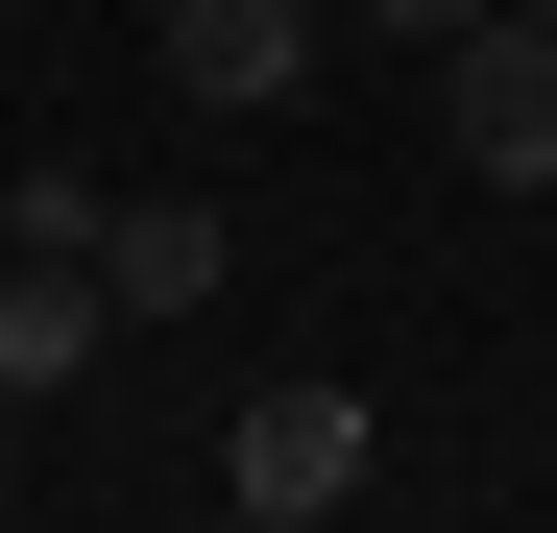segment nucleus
Masks as SVG:
<instances>
[{"instance_id":"nucleus-1","label":"nucleus","mask_w":557,"mask_h":533,"mask_svg":"<svg viewBox=\"0 0 557 533\" xmlns=\"http://www.w3.org/2000/svg\"><path fill=\"white\" fill-rule=\"evenodd\" d=\"M436 146L485 170V195H557V25H509V0H485V25L436 49Z\"/></svg>"},{"instance_id":"nucleus-2","label":"nucleus","mask_w":557,"mask_h":533,"mask_svg":"<svg viewBox=\"0 0 557 533\" xmlns=\"http://www.w3.org/2000/svg\"><path fill=\"white\" fill-rule=\"evenodd\" d=\"M219 509H243V533L363 509V412H339V388H243V412H219Z\"/></svg>"},{"instance_id":"nucleus-3","label":"nucleus","mask_w":557,"mask_h":533,"mask_svg":"<svg viewBox=\"0 0 557 533\" xmlns=\"http://www.w3.org/2000/svg\"><path fill=\"white\" fill-rule=\"evenodd\" d=\"M170 98L195 122H292L315 98V0H170Z\"/></svg>"},{"instance_id":"nucleus-4","label":"nucleus","mask_w":557,"mask_h":533,"mask_svg":"<svg viewBox=\"0 0 557 533\" xmlns=\"http://www.w3.org/2000/svg\"><path fill=\"white\" fill-rule=\"evenodd\" d=\"M98 339H122V266L98 243H25V266H0V412H49Z\"/></svg>"},{"instance_id":"nucleus-5","label":"nucleus","mask_w":557,"mask_h":533,"mask_svg":"<svg viewBox=\"0 0 557 533\" xmlns=\"http://www.w3.org/2000/svg\"><path fill=\"white\" fill-rule=\"evenodd\" d=\"M98 266H122V315H219V292H243V219H219V195H122Z\"/></svg>"},{"instance_id":"nucleus-6","label":"nucleus","mask_w":557,"mask_h":533,"mask_svg":"<svg viewBox=\"0 0 557 533\" xmlns=\"http://www.w3.org/2000/svg\"><path fill=\"white\" fill-rule=\"evenodd\" d=\"M122 195H98V170H73V146H25V170H0V243H98Z\"/></svg>"},{"instance_id":"nucleus-7","label":"nucleus","mask_w":557,"mask_h":533,"mask_svg":"<svg viewBox=\"0 0 557 533\" xmlns=\"http://www.w3.org/2000/svg\"><path fill=\"white\" fill-rule=\"evenodd\" d=\"M460 25H485V0H363V49H460Z\"/></svg>"},{"instance_id":"nucleus-8","label":"nucleus","mask_w":557,"mask_h":533,"mask_svg":"<svg viewBox=\"0 0 557 533\" xmlns=\"http://www.w3.org/2000/svg\"><path fill=\"white\" fill-rule=\"evenodd\" d=\"M509 25H557V0H509Z\"/></svg>"}]
</instances>
